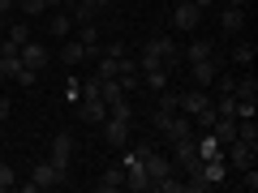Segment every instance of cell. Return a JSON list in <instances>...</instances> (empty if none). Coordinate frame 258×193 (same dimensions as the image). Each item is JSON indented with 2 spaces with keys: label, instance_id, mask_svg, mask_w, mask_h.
Segmentation results:
<instances>
[{
  "label": "cell",
  "instance_id": "cell-32",
  "mask_svg": "<svg viewBox=\"0 0 258 193\" xmlns=\"http://www.w3.org/2000/svg\"><path fill=\"white\" fill-rule=\"evenodd\" d=\"M13 9H18V0H0V13H5V18H9Z\"/></svg>",
  "mask_w": 258,
  "mask_h": 193
},
{
  "label": "cell",
  "instance_id": "cell-21",
  "mask_svg": "<svg viewBox=\"0 0 258 193\" xmlns=\"http://www.w3.org/2000/svg\"><path fill=\"white\" fill-rule=\"evenodd\" d=\"M30 39V26L26 22H9V30H5V43H13V47H22Z\"/></svg>",
  "mask_w": 258,
  "mask_h": 193
},
{
  "label": "cell",
  "instance_id": "cell-38",
  "mask_svg": "<svg viewBox=\"0 0 258 193\" xmlns=\"http://www.w3.org/2000/svg\"><path fill=\"white\" fill-rule=\"evenodd\" d=\"M64 5H78V0H64Z\"/></svg>",
  "mask_w": 258,
  "mask_h": 193
},
{
  "label": "cell",
  "instance_id": "cell-18",
  "mask_svg": "<svg viewBox=\"0 0 258 193\" xmlns=\"http://www.w3.org/2000/svg\"><path fill=\"white\" fill-rule=\"evenodd\" d=\"M47 30H52V39H64L69 30H74V13H52V22H47Z\"/></svg>",
  "mask_w": 258,
  "mask_h": 193
},
{
  "label": "cell",
  "instance_id": "cell-14",
  "mask_svg": "<svg viewBox=\"0 0 258 193\" xmlns=\"http://www.w3.org/2000/svg\"><path fill=\"white\" fill-rule=\"evenodd\" d=\"M241 26H245V9H228L224 5L220 9V30L224 35H241Z\"/></svg>",
  "mask_w": 258,
  "mask_h": 193
},
{
  "label": "cell",
  "instance_id": "cell-34",
  "mask_svg": "<svg viewBox=\"0 0 258 193\" xmlns=\"http://www.w3.org/2000/svg\"><path fill=\"white\" fill-rule=\"evenodd\" d=\"M185 5H198V9H211L215 0H185Z\"/></svg>",
  "mask_w": 258,
  "mask_h": 193
},
{
  "label": "cell",
  "instance_id": "cell-10",
  "mask_svg": "<svg viewBox=\"0 0 258 193\" xmlns=\"http://www.w3.org/2000/svg\"><path fill=\"white\" fill-rule=\"evenodd\" d=\"M103 138H108V146H129V138H134V120L108 116V120H103Z\"/></svg>",
  "mask_w": 258,
  "mask_h": 193
},
{
  "label": "cell",
  "instance_id": "cell-6",
  "mask_svg": "<svg viewBox=\"0 0 258 193\" xmlns=\"http://www.w3.org/2000/svg\"><path fill=\"white\" fill-rule=\"evenodd\" d=\"M56 184H64V176L56 172L52 163H35V167H30V180L22 184V189H26V193H39V189H56Z\"/></svg>",
  "mask_w": 258,
  "mask_h": 193
},
{
  "label": "cell",
  "instance_id": "cell-9",
  "mask_svg": "<svg viewBox=\"0 0 258 193\" xmlns=\"http://www.w3.org/2000/svg\"><path fill=\"white\" fill-rule=\"evenodd\" d=\"M18 60L26 64V69H35V73H39V69H47V60H52V52H47L43 43H30V39H26V43L18 47Z\"/></svg>",
  "mask_w": 258,
  "mask_h": 193
},
{
  "label": "cell",
  "instance_id": "cell-8",
  "mask_svg": "<svg viewBox=\"0 0 258 193\" xmlns=\"http://www.w3.org/2000/svg\"><path fill=\"white\" fill-rule=\"evenodd\" d=\"M254 155H258V146L254 142H228V163L224 167H237V172H245V167H254Z\"/></svg>",
  "mask_w": 258,
  "mask_h": 193
},
{
  "label": "cell",
  "instance_id": "cell-30",
  "mask_svg": "<svg viewBox=\"0 0 258 193\" xmlns=\"http://www.w3.org/2000/svg\"><path fill=\"white\" fill-rule=\"evenodd\" d=\"M69 13H74V22H78V26H82V22H95V13L86 9V5H74V9H69Z\"/></svg>",
  "mask_w": 258,
  "mask_h": 193
},
{
  "label": "cell",
  "instance_id": "cell-12",
  "mask_svg": "<svg viewBox=\"0 0 258 193\" xmlns=\"http://www.w3.org/2000/svg\"><path fill=\"white\" fill-rule=\"evenodd\" d=\"M198 22H203V9H198V5H185L181 0V5L172 9V26L176 30H198Z\"/></svg>",
  "mask_w": 258,
  "mask_h": 193
},
{
  "label": "cell",
  "instance_id": "cell-3",
  "mask_svg": "<svg viewBox=\"0 0 258 193\" xmlns=\"http://www.w3.org/2000/svg\"><path fill=\"white\" fill-rule=\"evenodd\" d=\"M138 150V159H142V167H147V180H151V189H155L164 176H172L176 167H172V159L168 155H159V150H151V146H134Z\"/></svg>",
  "mask_w": 258,
  "mask_h": 193
},
{
  "label": "cell",
  "instance_id": "cell-37",
  "mask_svg": "<svg viewBox=\"0 0 258 193\" xmlns=\"http://www.w3.org/2000/svg\"><path fill=\"white\" fill-rule=\"evenodd\" d=\"M5 30H9V18H5V13H0V35H5Z\"/></svg>",
  "mask_w": 258,
  "mask_h": 193
},
{
  "label": "cell",
  "instance_id": "cell-26",
  "mask_svg": "<svg viewBox=\"0 0 258 193\" xmlns=\"http://www.w3.org/2000/svg\"><path fill=\"white\" fill-rule=\"evenodd\" d=\"M232 60L237 64H254V43H237L232 47Z\"/></svg>",
  "mask_w": 258,
  "mask_h": 193
},
{
  "label": "cell",
  "instance_id": "cell-39",
  "mask_svg": "<svg viewBox=\"0 0 258 193\" xmlns=\"http://www.w3.org/2000/svg\"><path fill=\"white\" fill-rule=\"evenodd\" d=\"M0 82H5V73H0Z\"/></svg>",
  "mask_w": 258,
  "mask_h": 193
},
{
  "label": "cell",
  "instance_id": "cell-36",
  "mask_svg": "<svg viewBox=\"0 0 258 193\" xmlns=\"http://www.w3.org/2000/svg\"><path fill=\"white\" fill-rule=\"evenodd\" d=\"M43 5H47V9H60V5H64V0H43Z\"/></svg>",
  "mask_w": 258,
  "mask_h": 193
},
{
  "label": "cell",
  "instance_id": "cell-15",
  "mask_svg": "<svg viewBox=\"0 0 258 193\" xmlns=\"http://www.w3.org/2000/svg\"><path fill=\"white\" fill-rule=\"evenodd\" d=\"M99 99H103V103H108V108H112V103L129 99V94H125V86H120L116 77H99Z\"/></svg>",
  "mask_w": 258,
  "mask_h": 193
},
{
  "label": "cell",
  "instance_id": "cell-16",
  "mask_svg": "<svg viewBox=\"0 0 258 193\" xmlns=\"http://www.w3.org/2000/svg\"><path fill=\"white\" fill-rule=\"evenodd\" d=\"M95 189L99 193H112V189H125V167H108V172L95 180Z\"/></svg>",
  "mask_w": 258,
  "mask_h": 193
},
{
  "label": "cell",
  "instance_id": "cell-4",
  "mask_svg": "<svg viewBox=\"0 0 258 193\" xmlns=\"http://www.w3.org/2000/svg\"><path fill=\"white\" fill-rule=\"evenodd\" d=\"M142 56H147V60H164L168 69H181V47H176L168 35H155V39H147Z\"/></svg>",
  "mask_w": 258,
  "mask_h": 193
},
{
  "label": "cell",
  "instance_id": "cell-19",
  "mask_svg": "<svg viewBox=\"0 0 258 193\" xmlns=\"http://www.w3.org/2000/svg\"><path fill=\"white\" fill-rule=\"evenodd\" d=\"M207 56H215V43H211V39H198V43L185 47V64H189V60H207Z\"/></svg>",
  "mask_w": 258,
  "mask_h": 193
},
{
  "label": "cell",
  "instance_id": "cell-29",
  "mask_svg": "<svg viewBox=\"0 0 258 193\" xmlns=\"http://www.w3.org/2000/svg\"><path fill=\"white\" fill-rule=\"evenodd\" d=\"M241 189H245V193L258 189V172H254V167H245V172H241Z\"/></svg>",
  "mask_w": 258,
  "mask_h": 193
},
{
  "label": "cell",
  "instance_id": "cell-13",
  "mask_svg": "<svg viewBox=\"0 0 258 193\" xmlns=\"http://www.w3.org/2000/svg\"><path fill=\"white\" fill-rule=\"evenodd\" d=\"M211 133H215L220 146H228V142H237V120H232V116H215L211 120Z\"/></svg>",
  "mask_w": 258,
  "mask_h": 193
},
{
  "label": "cell",
  "instance_id": "cell-20",
  "mask_svg": "<svg viewBox=\"0 0 258 193\" xmlns=\"http://www.w3.org/2000/svg\"><path fill=\"white\" fill-rule=\"evenodd\" d=\"M194 146H198V159H215V155H224V146L215 142L211 129H207V138H203V142H194Z\"/></svg>",
  "mask_w": 258,
  "mask_h": 193
},
{
  "label": "cell",
  "instance_id": "cell-22",
  "mask_svg": "<svg viewBox=\"0 0 258 193\" xmlns=\"http://www.w3.org/2000/svg\"><path fill=\"white\" fill-rule=\"evenodd\" d=\"M60 60L64 64H82L86 60V43H78V39H74V43H64L60 47Z\"/></svg>",
  "mask_w": 258,
  "mask_h": 193
},
{
  "label": "cell",
  "instance_id": "cell-27",
  "mask_svg": "<svg viewBox=\"0 0 258 193\" xmlns=\"http://www.w3.org/2000/svg\"><path fill=\"white\" fill-rule=\"evenodd\" d=\"M108 116H116V120H134V108H129V99L112 103V108H108Z\"/></svg>",
  "mask_w": 258,
  "mask_h": 193
},
{
  "label": "cell",
  "instance_id": "cell-7",
  "mask_svg": "<svg viewBox=\"0 0 258 193\" xmlns=\"http://www.w3.org/2000/svg\"><path fill=\"white\" fill-rule=\"evenodd\" d=\"M120 167H125V189H138V193H147V189H151V180H147V167H142L138 150H129Z\"/></svg>",
  "mask_w": 258,
  "mask_h": 193
},
{
  "label": "cell",
  "instance_id": "cell-25",
  "mask_svg": "<svg viewBox=\"0 0 258 193\" xmlns=\"http://www.w3.org/2000/svg\"><path fill=\"white\" fill-rule=\"evenodd\" d=\"M13 184H18V172H13V163H5V159H0V193L13 189Z\"/></svg>",
  "mask_w": 258,
  "mask_h": 193
},
{
  "label": "cell",
  "instance_id": "cell-23",
  "mask_svg": "<svg viewBox=\"0 0 258 193\" xmlns=\"http://www.w3.org/2000/svg\"><path fill=\"white\" fill-rule=\"evenodd\" d=\"M155 108H159V112H181V94L164 86V90H159V99H155Z\"/></svg>",
  "mask_w": 258,
  "mask_h": 193
},
{
  "label": "cell",
  "instance_id": "cell-11",
  "mask_svg": "<svg viewBox=\"0 0 258 193\" xmlns=\"http://www.w3.org/2000/svg\"><path fill=\"white\" fill-rule=\"evenodd\" d=\"M215 73H220V64H215V56H207V60H189V77H194V86H203V90H211Z\"/></svg>",
  "mask_w": 258,
  "mask_h": 193
},
{
  "label": "cell",
  "instance_id": "cell-2",
  "mask_svg": "<svg viewBox=\"0 0 258 193\" xmlns=\"http://www.w3.org/2000/svg\"><path fill=\"white\" fill-rule=\"evenodd\" d=\"M151 120H155V129L164 133L168 142L189 138V129H194V120H189V116H181V112H159V108H155V116H151Z\"/></svg>",
  "mask_w": 258,
  "mask_h": 193
},
{
  "label": "cell",
  "instance_id": "cell-35",
  "mask_svg": "<svg viewBox=\"0 0 258 193\" xmlns=\"http://www.w3.org/2000/svg\"><path fill=\"white\" fill-rule=\"evenodd\" d=\"M224 5H228V9H245L249 0H224Z\"/></svg>",
  "mask_w": 258,
  "mask_h": 193
},
{
  "label": "cell",
  "instance_id": "cell-24",
  "mask_svg": "<svg viewBox=\"0 0 258 193\" xmlns=\"http://www.w3.org/2000/svg\"><path fill=\"white\" fill-rule=\"evenodd\" d=\"M237 138H241V142H254V146H258V125H254V116L237 120Z\"/></svg>",
  "mask_w": 258,
  "mask_h": 193
},
{
  "label": "cell",
  "instance_id": "cell-31",
  "mask_svg": "<svg viewBox=\"0 0 258 193\" xmlns=\"http://www.w3.org/2000/svg\"><path fill=\"white\" fill-rule=\"evenodd\" d=\"M78 5H86V9H91V13H99V9H108L112 0H78Z\"/></svg>",
  "mask_w": 258,
  "mask_h": 193
},
{
  "label": "cell",
  "instance_id": "cell-5",
  "mask_svg": "<svg viewBox=\"0 0 258 193\" xmlns=\"http://www.w3.org/2000/svg\"><path fill=\"white\" fill-rule=\"evenodd\" d=\"M47 163L69 180V163H74V138H69V133H56V138H52V155H47Z\"/></svg>",
  "mask_w": 258,
  "mask_h": 193
},
{
  "label": "cell",
  "instance_id": "cell-28",
  "mask_svg": "<svg viewBox=\"0 0 258 193\" xmlns=\"http://www.w3.org/2000/svg\"><path fill=\"white\" fill-rule=\"evenodd\" d=\"M18 9L26 13V18H39V13H43L47 5H43V0H18Z\"/></svg>",
  "mask_w": 258,
  "mask_h": 193
},
{
  "label": "cell",
  "instance_id": "cell-1",
  "mask_svg": "<svg viewBox=\"0 0 258 193\" xmlns=\"http://www.w3.org/2000/svg\"><path fill=\"white\" fill-rule=\"evenodd\" d=\"M181 112H185L189 120H198V125H207V129H211V120H215V108H211V90H203V86L185 90V94H181Z\"/></svg>",
  "mask_w": 258,
  "mask_h": 193
},
{
  "label": "cell",
  "instance_id": "cell-33",
  "mask_svg": "<svg viewBox=\"0 0 258 193\" xmlns=\"http://www.w3.org/2000/svg\"><path fill=\"white\" fill-rule=\"evenodd\" d=\"M9 112H13V108H9V99H0V125L9 120Z\"/></svg>",
  "mask_w": 258,
  "mask_h": 193
},
{
  "label": "cell",
  "instance_id": "cell-17",
  "mask_svg": "<svg viewBox=\"0 0 258 193\" xmlns=\"http://www.w3.org/2000/svg\"><path fill=\"white\" fill-rule=\"evenodd\" d=\"M232 94H237L241 103H254L258 99V82L254 77H237V82H232Z\"/></svg>",
  "mask_w": 258,
  "mask_h": 193
}]
</instances>
